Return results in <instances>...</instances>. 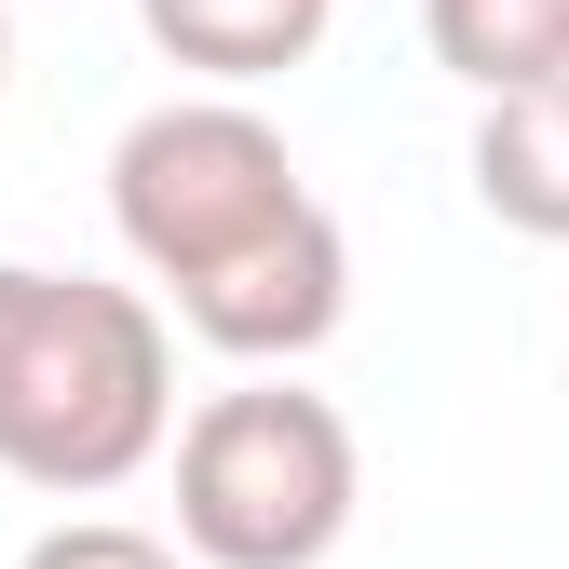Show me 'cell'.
<instances>
[{"mask_svg": "<svg viewBox=\"0 0 569 569\" xmlns=\"http://www.w3.org/2000/svg\"><path fill=\"white\" fill-rule=\"evenodd\" d=\"M109 218L150 258V284H177V326L231 367H299L352 312V231L299 190V150L231 82L122 122Z\"/></svg>", "mask_w": 569, "mask_h": 569, "instance_id": "6da1fadb", "label": "cell"}, {"mask_svg": "<svg viewBox=\"0 0 569 569\" xmlns=\"http://www.w3.org/2000/svg\"><path fill=\"white\" fill-rule=\"evenodd\" d=\"M14 569H190L163 529H122V516H68V529H41Z\"/></svg>", "mask_w": 569, "mask_h": 569, "instance_id": "52a82bcc", "label": "cell"}, {"mask_svg": "<svg viewBox=\"0 0 569 569\" xmlns=\"http://www.w3.org/2000/svg\"><path fill=\"white\" fill-rule=\"evenodd\" d=\"M177 435V339L136 284L0 258V475L96 502Z\"/></svg>", "mask_w": 569, "mask_h": 569, "instance_id": "7a4b0ae2", "label": "cell"}, {"mask_svg": "<svg viewBox=\"0 0 569 569\" xmlns=\"http://www.w3.org/2000/svg\"><path fill=\"white\" fill-rule=\"evenodd\" d=\"M136 28H150L190 82H284V68H312L339 0H136Z\"/></svg>", "mask_w": 569, "mask_h": 569, "instance_id": "277c9868", "label": "cell"}, {"mask_svg": "<svg viewBox=\"0 0 569 569\" xmlns=\"http://www.w3.org/2000/svg\"><path fill=\"white\" fill-rule=\"evenodd\" d=\"M0 82H14V0H0Z\"/></svg>", "mask_w": 569, "mask_h": 569, "instance_id": "ba28073f", "label": "cell"}, {"mask_svg": "<svg viewBox=\"0 0 569 569\" xmlns=\"http://www.w3.org/2000/svg\"><path fill=\"white\" fill-rule=\"evenodd\" d=\"M352 502H367V448L299 380L203 393L177 420V542L203 569H326Z\"/></svg>", "mask_w": 569, "mask_h": 569, "instance_id": "3957f363", "label": "cell"}, {"mask_svg": "<svg viewBox=\"0 0 569 569\" xmlns=\"http://www.w3.org/2000/svg\"><path fill=\"white\" fill-rule=\"evenodd\" d=\"M475 203L502 231H529V244H569V68L488 96V122H475Z\"/></svg>", "mask_w": 569, "mask_h": 569, "instance_id": "5b68a950", "label": "cell"}, {"mask_svg": "<svg viewBox=\"0 0 569 569\" xmlns=\"http://www.w3.org/2000/svg\"><path fill=\"white\" fill-rule=\"evenodd\" d=\"M420 41H435L448 82L475 96H516L569 68V0H420Z\"/></svg>", "mask_w": 569, "mask_h": 569, "instance_id": "8992f818", "label": "cell"}]
</instances>
